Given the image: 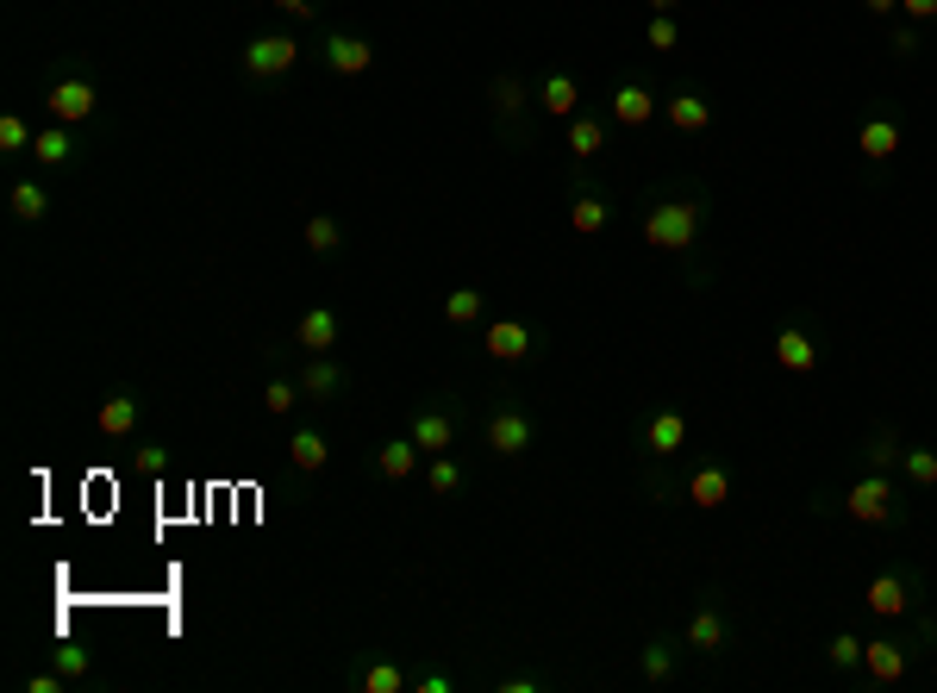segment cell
Here are the masks:
<instances>
[{"label": "cell", "instance_id": "37", "mask_svg": "<svg viewBox=\"0 0 937 693\" xmlns=\"http://www.w3.org/2000/svg\"><path fill=\"white\" fill-rule=\"evenodd\" d=\"M363 687H369V693H400V687H407V675H400L394 662H369V668H363Z\"/></svg>", "mask_w": 937, "mask_h": 693}, {"label": "cell", "instance_id": "18", "mask_svg": "<svg viewBox=\"0 0 937 693\" xmlns=\"http://www.w3.org/2000/svg\"><path fill=\"white\" fill-rule=\"evenodd\" d=\"M538 107L550 113V119H575V113H582V81H575V76H563V69H556V76H544Z\"/></svg>", "mask_w": 937, "mask_h": 693}, {"label": "cell", "instance_id": "1", "mask_svg": "<svg viewBox=\"0 0 937 693\" xmlns=\"http://www.w3.org/2000/svg\"><path fill=\"white\" fill-rule=\"evenodd\" d=\"M700 237V201H656L651 213H644V244L651 251H694Z\"/></svg>", "mask_w": 937, "mask_h": 693}, {"label": "cell", "instance_id": "23", "mask_svg": "<svg viewBox=\"0 0 937 693\" xmlns=\"http://www.w3.org/2000/svg\"><path fill=\"white\" fill-rule=\"evenodd\" d=\"M569 150H575L582 163H594V157L606 150V126L594 119V113H575V119H569Z\"/></svg>", "mask_w": 937, "mask_h": 693}, {"label": "cell", "instance_id": "6", "mask_svg": "<svg viewBox=\"0 0 937 693\" xmlns=\"http://www.w3.org/2000/svg\"><path fill=\"white\" fill-rule=\"evenodd\" d=\"M138 419H144V400L131 394V388H113V394L100 400V412H95L100 438H131V431H138Z\"/></svg>", "mask_w": 937, "mask_h": 693}, {"label": "cell", "instance_id": "17", "mask_svg": "<svg viewBox=\"0 0 937 693\" xmlns=\"http://www.w3.org/2000/svg\"><path fill=\"white\" fill-rule=\"evenodd\" d=\"M862 675L881 681V687H894V681L906 675V644H894V637H875V644H862Z\"/></svg>", "mask_w": 937, "mask_h": 693}, {"label": "cell", "instance_id": "11", "mask_svg": "<svg viewBox=\"0 0 937 693\" xmlns=\"http://www.w3.org/2000/svg\"><path fill=\"white\" fill-rule=\"evenodd\" d=\"M725 500H731V469H725V462H700V469L687 475V506L719 513Z\"/></svg>", "mask_w": 937, "mask_h": 693}, {"label": "cell", "instance_id": "20", "mask_svg": "<svg viewBox=\"0 0 937 693\" xmlns=\"http://www.w3.org/2000/svg\"><path fill=\"white\" fill-rule=\"evenodd\" d=\"M294 338H301V350L325 357V350L338 344V313H332V306H313V313L301 319V331H294Z\"/></svg>", "mask_w": 937, "mask_h": 693}, {"label": "cell", "instance_id": "25", "mask_svg": "<svg viewBox=\"0 0 937 693\" xmlns=\"http://www.w3.org/2000/svg\"><path fill=\"white\" fill-rule=\"evenodd\" d=\"M637 668H644L651 687H663V681L675 675V644H668V637H651V644L637 650Z\"/></svg>", "mask_w": 937, "mask_h": 693}, {"label": "cell", "instance_id": "35", "mask_svg": "<svg viewBox=\"0 0 937 693\" xmlns=\"http://www.w3.org/2000/svg\"><path fill=\"white\" fill-rule=\"evenodd\" d=\"M862 457H869V469H881V475H888L894 462H900V438H894V431H875Z\"/></svg>", "mask_w": 937, "mask_h": 693}, {"label": "cell", "instance_id": "12", "mask_svg": "<svg viewBox=\"0 0 937 693\" xmlns=\"http://www.w3.org/2000/svg\"><path fill=\"white\" fill-rule=\"evenodd\" d=\"M862 606H869L875 618H900V613H912V582L906 575H875L869 582V594H862Z\"/></svg>", "mask_w": 937, "mask_h": 693}, {"label": "cell", "instance_id": "29", "mask_svg": "<svg viewBox=\"0 0 937 693\" xmlns=\"http://www.w3.org/2000/svg\"><path fill=\"white\" fill-rule=\"evenodd\" d=\"M426 488L438 494V500H450V494L462 488V462L450 457V450H445V457H431V469H426Z\"/></svg>", "mask_w": 937, "mask_h": 693}, {"label": "cell", "instance_id": "43", "mask_svg": "<svg viewBox=\"0 0 937 693\" xmlns=\"http://www.w3.org/2000/svg\"><path fill=\"white\" fill-rule=\"evenodd\" d=\"M26 687H32V693H64V687H69V675H64V668H57V675H32Z\"/></svg>", "mask_w": 937, "mask_h": 693}, {"label": "cell", "instance_id": "32", "mask_svg": "<svg viewBox=\"0 0 937 693\" xmlns=\"http://www.w3.org/2000/svg\"><path fill=\"white\" fill-rule=\"evenodd\" d=\"M50 213V194L38 188V182H19L13 188V219H26V225H38Z\"/></svg>", "mask_w": 937, "mask_h": 693}, {"label": "cell", "instance_id": "9", "mask_svg": "<svg viewBox=\"0 0 937 693\" xmlns=\"http://www.w3.org/2000/svg\"><path fill=\"white\" fill-rule=\"evenodd\" d=\"M687 650L694 656H719L725 650V606L719 599H700L694 618H687Z\"/></svg>", "mask_w": 937, "mask_h": 693}, {"label": "cell", "instance_id": "30", "mask_svg": "<svg viewBox=\"0 0 937 693\" xmlns=\"http://www.w3.org/2000/svg\"><path fill=\"white\" fill-rule=\"evenodd\" d=\"M338 388H344V369L325 363V357H313L306 375H301V394H338Z\"/></svg>", "mask_w": 937, "mask_h": 693}, {"label": "cell", "instance_id": "10", "mask_svg": "<svg viewBox=\"0 0 937 693\" xmlns=\"http://www.w3.org/2000/svg\"><path fill=\"white\" fill-rule=\"evenodd\" d=\"M369 64H375V45H369V38H357V32L325 38V69H332V76H363Z\"/></svg>", "mask_w": 937, "mask_h": 693}, {"label": "cell", "instance_id": "2", "mask_svg": "<svg viewBox=\"0 0 937 693\" xmlns=\"http://www.w3.org/2000/svg\"><path fill=\"white\" fill-rule=\"evenodd\" d=\"M843 513H850L857 525H900V494H894V481L881 469H869L862 481H850Z\"/></svg>", "mask_w": 937, "mask_h": 693}, {"label": "cell", "instance_id": "4", "mask_svg": "<svg viewBox=\"0 0 937 693\" xmlns=\"http://www.w3.org/2000/svg\"><path fill=\"white\" fill-rule=\"evenodd\" d=\"M45 107H50V119H57V126H81V119H95L100 95H95V81L64 76V81H57V88L45 95Z\"/></svg>", "mask_w": 937, "mask_h": 693}, {"label": "cell", "instance_id": "27", "mask_svg": "<svg viewBox=\"0 0 937 693\" xmlns=\"http://www.w3.org/2000/svg\"><path fill=\"white\" fill-rule=\"evenodd\" d=\"M306 251H313V256H338V251H344V225L325 219V213L306 219Z\"/></svg>", "mask_w": 937, "mask_h": 693}, {"label": "cell", "instance_id": "22", "mask_svg": "<svg viewBox=\"0 0 937 693\" xmlns=\"http://www.w3.org/2000/svg\"><path fill=\"white\" fill-rule=\"evenodd\" d=\"M569 225L582 237H601L606 225H613V206L601 201V194H575V206H569Z\"/></svg>", "mask_w": 937, "mask_h": 693}, {"label": "cell", "instance_id": "41", "mask_svg": "<svg viewBox=\"0 0 937 693\" xmlns=\"http://www.w3.org/2000/svg\"><path fill=\"white\" fill-rule=\"evenodd\" d=\"M57 668H64L69 681H81V675H88V650H81V644H57Z\"/></svg>", "mask_w": 937, "mask_h": 693}, {"label": "cell", "instance_id": "46", "mask_svg": "<svg viewBox=\"0 0 937 693\" xmlns=\"http://www.w3.org/2000/svg\"><path fill=\"white\" fill-rule=\"evenodd\" d=\"M450 687H457L450 675H426V681H419V693H450Z\"/></svg>", "mask_w": 937, "mask_h": 693}, {"label": "cell", "instance_id": "15", "mask_svg": "<svg viewBox=\"0 0 937 693\" xmlns=\"http://www.w3.org/2000/svg\"><path fill=\"white\" fill-rule=\"evenodd\" d=\"M663 113H668V126L675 131H706L713 126V100L700 95V88H675V95L663 100Z\"/></svg>", "mask_w": 937, "mask_h": 693}, {"label": "cell", "instance_id": "33", "mask_svg": "<svg viewBox=\"0 0 937 693\" xmlns=\"http://www.w3.org/2000/svg\"><path fill=\"white\" fill-rule=\"evenodd\" d=\"M488 95H494V113H500V119H513V113L525 107V81H519V76H494Z\"/></svg>", "mask_w": 937, "mask_h": 693}, {"label": "cell", "instance_id": "44", "mask_svg": "<svg viewBox=\"0 0 937 693\" xmlns=\"http://www.w3.org/2000/svg\"><path fill=\"white\" fill-rule=\"evenodd\" d=\"M912 50H919V26H900L894 32V57H912Z\"/></svg>", "mask_w": 937, "mask_h": 693}, {"label": "cell", "instance_id": "48", "mask_svg": "<svg viewBox=\"0 0 937 693\" xmlns=\"http://www.w3.org/2000/svg\"><path fill=\"white\" fill-rule=\"evenodd\" d=\"M270 7H282V13H313V0H270Z\"/></svg>", "mask_w": 937, "mask_h": 693}, {"label": "cell", "instance_id": "19", "mask_svg": "<svg viewBox=\"0 0 937 693\" xmlns=\"http://www.w3.org/2000/svg\"><path fill=\"white\" fill-rule=\"evenodd\" d=\"M419 457H426V450H419L413 438H388L382 450H375V475H388V481H407V475L419 469Z\"/></svg>", "mask_w": 937, "mask_h": 693}, {"label": "cell", "instance_id": "24", "mask_svg": "<svg viewBox=\"0 0 937 693\" xmlns=\"http://www.w3.org/2000/svg\"><path fill=\"white\" fill-rule=\"evenodd\" d=\"M325 457H332V443H325V431H294V438H287V462H294V469H325Z\"/></svg>", "mask_w": 937, "mask_h": 693}, {"label": "cell", "instance_id": "49", "mask_svg": "<svg viewBox=\"0 0 937 693\" xmlns=\"http://www.w3.org/2000/svg\"><path fill=\"white\" fill-rule=\"evenodd\" d=\"M651 7H656V13H668V7H682V0H651Z\"/></svg>", "mask_w": 937, "mask_h": 693}, {"label": "cell", "instance_id": "36", "mask_svg": "<svg viewBox=\"0 0 937 693\" xmlns=\"http://www.w3.org/2000/svg\"><path fill=\"white\" fill-rule=\"evenodd\" d=\"M826 656H831V668H862V637H850V631H838L826 644Z\"/></svg>", "mask_w": 937, "mask_h": 693}, {"label": "cell", "instance_id": "34", "mask_svg": "<svg viewBox=\"0 0 937 693\" xmlns=\"http://www.w3.org/2000/svg\"><path fill=\"white\" fill-rule=\"evenodd\" d=\"M32 144H38V131L26 126L19 113H7V119H0V150H7V157H19V150H32Z\"/></svg>", "mask_w": 937, "mask_h": 693}, {"label": "cell", "instance_id": "7", "mask_svg": "<svg viewBox=\"0 0 937 693\" xmlns=\"http://www.w3.org/2000/svg\"><path fill=\"white\" fill-rule=\"evenodd\" d=\"M644 450H651V457H675V450H682L687 443V412H675V407H656L651 419H644Z\"/></svg>", "mask_w": 937, "mask_h": 693}, {"label": "cell", "instance_id": "26", "mask_svg": "<svg viewBox=\"0 0 937 693\" xmlns=\"http://www.w3.org/2000/svg\"><path fill=\"white\" fill-rule=\"evenodd\" d=\"M900 469L912 488H937V450L931 443H912V450H900Z\"/></svg>", "mask_w": 937, "mask_h": 693}, {"label": "cell", "instance_id": "31", "mask_svg": "<svg viewBox=\"0 0 937 693\" xmlns=\"http://www.w3.org/2000/svg\"><path fill=\"white\" fill-rule=\"evenodd\" d=\"M481 306H488L481 287H457V294H445V319H450V325H476Z\"/></svg>", "mask_w": 937, "mask_h": 693}, {"label": "cell", "instance_id": "42", "mask_svg": "<svg viewBox=\"0 0 937 693\" xmlns=\"http://www.w3.org/2000/svg\"><path fill=\"white\" fill-rule=\"evenodd\" d=\"M900 13L912 19V26H931V19H937V0H900Z\"/></svg>", "mask_w": 937, "mask_h": 693}, {"label": "cell", "instance_id": "28", "mask_svg": "<svg viewBox=\"0 0 937 693\" xmlns=\"http://www.w3.org/2000/svg\"><path fill=\"white\" fill-rule=\"evenodd\" d=\"M69 150H76V144H69V126H45V131H38V144H32V157L45 163V169L69 163Z\"/></svg>", "mask_w": 937, "mask_h": 693}, {"label": "cell", "instance_id": "16", "mask_svg": "<svg viewBox=\"0 0 937 693\" xmlns=\"http://www.w3.org/2000/svg\"><path fill=\"white\" fill-rule=\"evenodd\" d=\"M407 438L426 450V457H445L450 443H457V426H450V412H438V407H426V412H413V426H407Z\"/></svg>", "mask_w": 937, "mask_h": 693}, {"label": "cell", "instance_id": "38", "mask_svg": "<svg viewBox=\"0 0 937 693\" xmlns=\"http://www.w3.org/2000/svg\"><path fill=\"white\" fill-rule=\"evenodd\" d=\"M644 45H651V50H675V45H682V26H675L668 13H656L651 32H644Z\"/></svg>", "mask_w": 937, "mask_h": 693}, {"label": "cell", "instance_id": "13", "mask_svg": "<svg viewBox=\"0 0 937 693\" xmlns=\"http://www.w3.org/2000/svg\"><path fill=\"white\" fill-rule=\"evenodd\" d=\"M775 363L788 369V375H812V369H819V344H812V331L781 325L775 331Z\"/></svg>", "mask_w": 937, "mask_h": 693}, {"label": "cell", "instance_id": "5", "mask_svg": "<svg viewBox=\"0 0 937 693\" xmlns=\"http://www.w3.org/2000/svg\"><path fill=\"white\" fill-rule=\"evenodd\" d=\"M294 57H301V45H294V38H282V32L251 38V45H244V69H251V76H263V81L287 76V69H294Z\"/></svg>", "mask_w": 937, "mask_h": 693}, {"label": "cell", "instance_id": "47", "mask_svg": "<svg viewBox=\"0 0 937 693\" xmlns=\"http://www.w3.org/2000/svg\"><path fill=\"white\" fill-rule=\"evenodd\" d=\"M862 7H869L875 19H888V13H900V0H862Z\"/></svg>", "mask_w": 937, "mask_h": 693}, {"label": "cell", "instance_id": "3", "mask_svg": "<svg viewBox=\"0 0 937 693\" xmlns=\"http://www.w3.org/2000/svg\"><path fill=\"white\" fill-rule=\"evenodd\" d=\"M481 443H488L500 462H513V457H525V450L538 443V419H531L525 407H494L488 426H481Z\"/></svg>", "mask_w": 937, "mask_h": 693}, {"label": "cell", "instance_id": "40", "mask_svg": "<svg viewBox=\"0 0 937 693\" xmlns=\"http://www.w3.org/2000/svg\"><path fill=\"white\" fill-rule=\"evenodd\" d=\"M294 400H301V388H294V381H270V388H263V407H270L275 419H282V412L294 407Z\"/></svg>", "mask_w": 937, "mask_h": 693}, {"label": "cell", "instance_id": "21", "mask_svg": "<svg viewBox=\"0 0 937 693\" xmlns=\"http://www.w3.org/2000/svg\"><path fill=\"white\" fill-rule=\"evenodd\" d=\"M857 150L869 163H888L894 150H900V126H894V119H869V126L857 131Z\"/></svg>", "mask_w": 937, "mask_h": 693}, {"label": "cell", "instance_id": "45", "mask_svg": "<svg viewBox=\"0 0 937 693\" xmlns=\"http://www.w3.org/2000/svg\"><path fill=\"white\" fill-rule=\"evenodd\" d=\"M500 687H507V693H538V675H507Z\"/></svg>", "mask_w": 937, "mask_h": 693}, {"label": "cell", "instance_id": "39", "mask_svg": "<svg viewBox=\"0 0 937 693\" xmlns=\"http://www.w3.org/2000/svg\"><path fill=\"white\" fill-rule=\"evenodd\" d=\"M131 469H138V475H163V469H169V450H163V443H138V450H131Z\"/></svg>", "mask_w": 937, "mask_h": 693}, {"label": "cell", "instance_id": "14", "mask_svg": "<svg viewBox=\"0 0 937 693\" xmlns=\"http://www.w3.org/2000/svg\"><path fill=\"white\" fill-rule=\"evenodd\" d=\"M613 119L632 126V131H644L656 119V95L644 88V81H619V88H613Z\"/></svg>", "mask_w": 937, "mask_h": 693}, {"label": "cell", "instance_id": "8", "mask_svg": "<svg viewBox=\"0 0 937 693\" xmlns=\"http://www.w3.org/2000/svg\"><path fill=\"white\" fill-rule=\"evenodd\" d=\"M538 350V331L525 325V319H494L488 325V357L494 363H519V357H531Z\"/></svg>", "mask_w": 937, "mask_h": 693}]
</instances>
